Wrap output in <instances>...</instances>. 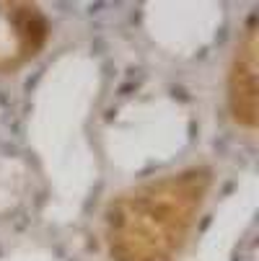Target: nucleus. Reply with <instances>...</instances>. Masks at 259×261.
I'll list each match as a JSON object with an SVG mask.
<instances>
[{"label": "nucleus", "mask_w": 259, "mask_h": 261, "mask_svg": "<svg viewBox=\"0 0 259 261\" xmlns=\"http://www.w3.org/2000/svg\"><path fill=\"white\" fill-rule=\"evenodd\" d=\"M228 103L233 111V119L251 129L256 122V26L254 21H249V29L241 36V44L231 65Z\"/></svg>", "instance_id": "3"}, {"label": "nucleus", "mask_w": 259, "mask_h": 261, "mask_svg": "<svg viewBox=\"0 0 259 261\" xmlns=\"http://www.w3.org/2000/svg\"><path fill=\"white\" fill-rule=\"evenodd\" d=\"M210 189L205 168L145 181L112 202L104 238L114 261H174L187 243Z\"/></svg>", "instance_id": "1"}, {"label": "nucleus", "mask_w": 259, "mask_h": 261, "mask_svg": "<svg viewBox=\"0 0 259 261\" xmlns=\"http://www.w3.org/2000/svg\"><path fill=\"white\" fill-rule=\"evenodd\" d=\"M47 18L31 3H0V70L29 62L47 42Z\"/></svg>", "instance_id": "2"}]
</instances>
